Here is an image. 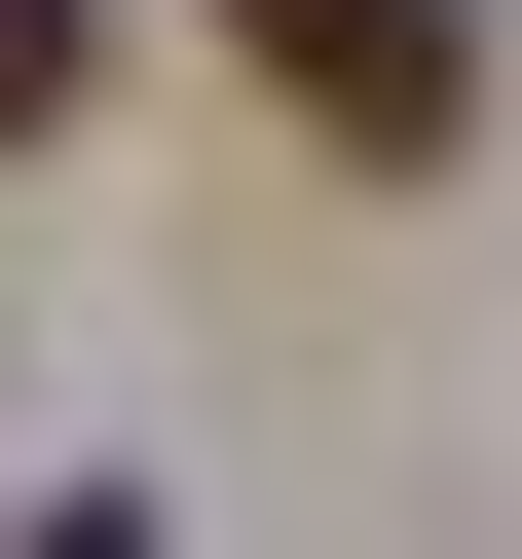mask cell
<instances>
[{"label": "cell", "mask_w": 522, "mask_h": 559, "mask_svg": "<svg viewBox=\"0 0 522 559\" xmlns=\"http://www.w3.org/2000/svg\"><path fill=\"white\" fill-rule=\"evenodd\" d=\"M224 75L299 112V150H373V187H448L485 150V0H224Z\"/></svg>", "instance_id": "1"}, {"label": "cell", "mask_w": 522, "mask_h": 559, "mask_svg": "<svg viewBox=\"0 0 522 559\" xmlns=\"http://www.w3.org/2000/svg\"><path fill=\"white\" fill-rule=\"evenodd\" d=\"M75 38H112V0H0V150H38V112H75Z\"/></svg>", "instance_id": "2"}]
</instances>
